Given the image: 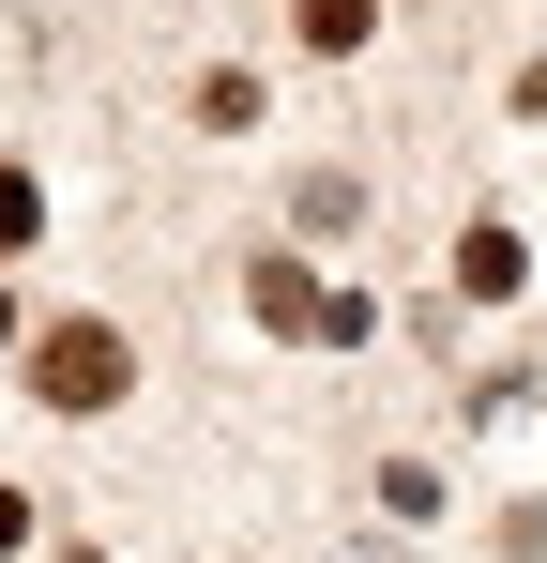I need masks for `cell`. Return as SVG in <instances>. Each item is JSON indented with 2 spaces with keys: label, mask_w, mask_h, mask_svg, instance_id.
<instances>
[{
  "label": "cell",
  "mask_w": 547,
  "mask_h": 563,
  "mask_svg": "<svg viewBox=\"0 0 547 563\" xmlns=\"http://www.w3.org/2000/svg\"><path fill=\"white\" fill-rule=\"evenodd\" d=\"M31 380H46V411H107V396H122V335H107V320H62V335L31 351Z\"/></svg>",
  "instance_id": "cell-1"
},
{
  "label": "cell",
  "mask_w": 547,
  "mask_h": 563,
  "mask_svg": "<svg viewBox=\"0 0 547 563\" xmlns=\"http://www.w3.org/2000/svg\"><path fill=\"white\" fill-rule=\"evenodd\" d=\"M31 229H46V198H31V168H0V260H15Z\"/></svg>",
  "instance_id": "cell-2"
},
{
  "label": "cell",
  "mask_w": 547,
  "mask_h": 563,
  "mask_svg": "<svg viewBox=\"0 0 547 563\" xmlns=\"http://www.w3.org/2000/svg\"><path fill=\"white\" fill-rule=\"evenodd\" d=\"M304 46H365V0H304Z\"/></svg>",
  "instance_id": "cell-3"
}]
</instances>
